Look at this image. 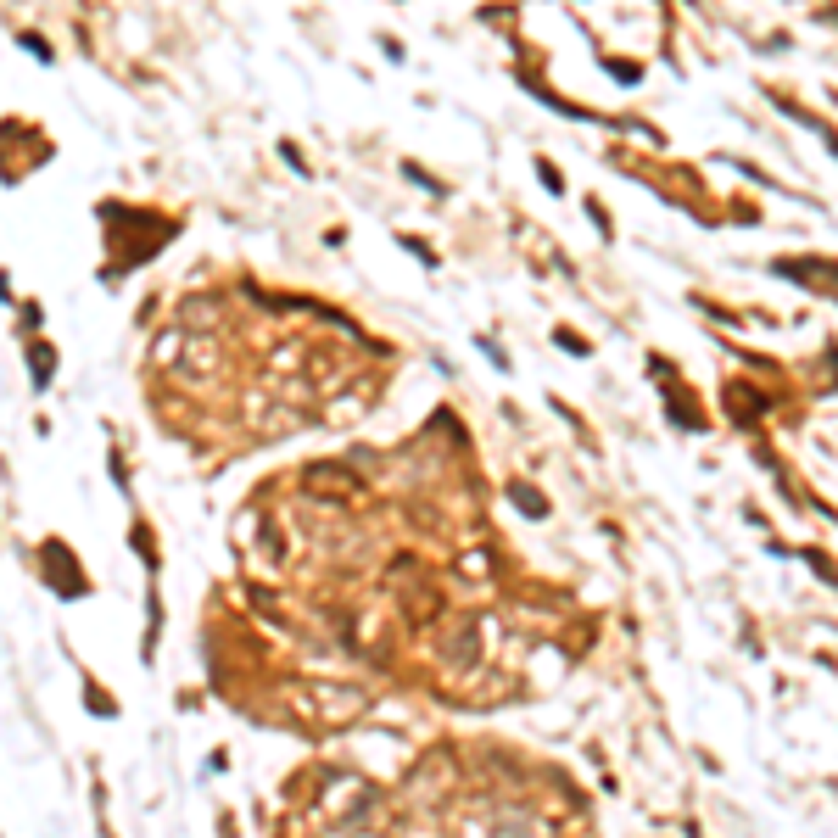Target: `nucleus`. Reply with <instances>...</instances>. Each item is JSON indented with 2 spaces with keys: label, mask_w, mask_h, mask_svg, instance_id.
<instances>
[{
  "label": "nucleus",
  "mask_w": 838,
  "mask_h": 838,
  "mask_svg": "<svg viewBox=\"0 0 838 838\" xmlns=\"http://www.w3.org/2000/svg\"><path fill=\"white\" fill-rule=\"evenodd\" d=\"M45 381H51V352L34 347V386H45Z\"/></svg>",
  "instance_id": "f03ea898"
},
{
  "label": "nucleus",
  "mask_w": 838,
  "mask_h": 838,
  "mask_svg": "<svg viewBox=\"0 0 838 838\" xmlns=\"http://www.w3.org/2000/svg\"><path fill=\"white\" fill-rule=\"evenodd\" d=\"M509 498H514V503H520V509H526V514H536V520H542V514H548V503H542V498H536L531 486H509Z\"/></svg>",
  "instance_id": "f257e3e1"
}]
</instances>
